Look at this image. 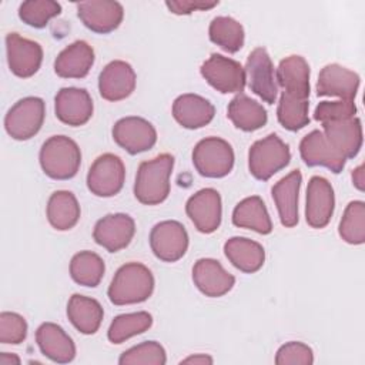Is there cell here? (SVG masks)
<instances>
[{
	"label": "cell",
	"instance_id": "6da1fadb",
	"mask_svg": "<svg viewBox=\"0 0 365 365\" xmlns=\"http://www.w3.org/2000/svg\"><path fill=\"white\" fill-rule=\"evenodd\" d=\"M154 291L151 271L140 262L121 265L108 287V299L114 305H130L144 302Z\"/></svg>",
	"mask_w": 365,
	"mask_h": 365
},
{
	"label": "cell",
	"instance_id": "7a4b0ae2",
	"mask_svg": "<svg viewBox=\"0 0 365 365\" xmlns=\"http://www.w3.org/2000/svg\"><path fill=\"white\" fill-rule=\"evenodd\" d=\"M174 167V157L160 154L153 160L143 161L138 167L134 195L145 205H157L170 194V177Z\"/></svg>",
	"mask_w": 365,
	"mask_h": 365
},
{
	"label": "cell",
	"instance_id": "3957f363",
	"mask_svg": "<svg viewBox=\"0 0 365 365\" xmlns=\"http://www.w3.org/2000/svg\"><path fill=\"white\" fill-rule=\"evenodd\" d=\"M38 160L47 177L53 180H70L80 168L81 151L70 137L53 135L43 143Z\"/></svg>",
	"mask_w": 365,
	"mask_h": 365
},
{
	"label": "cell",
	"instance_id": "277c9868",
	"mask_svg": "<svg viewBox=\"0 0 365 365\" xmlns=\"http://www.w3.org/2000/svg\"><path fill=\"white\" fill-rule=\"evenodd\" d=\"M291 151L277 134L255 141L248 153V168L254 178L269 180L275 173L289 164Z\"/></svg>",
	"mask_w": 365,
	"mask_h": 365
},
{
	"label": "cell",
	"instance_id": "5b68a950",
	"mask_svg": "<svg viewBox=\"0 0 365 365\" xmlns=\"http://www.w3.org/2000/svg\"><path fill=\"white\" fill-rule=\"evenodd\" d=\"M195 170L207 178H221L234 167L232 147L220 137H207L197 143L192 150Z\"/></svg>",
	"mask_w": 365,
	"mask_h": 365
},
{
	"label": "cell",
	"instance_id": "8992f818",
	"mask_svg": "<svg viewBox=\"0 0 365 365\" xmlns=\"http://www.w3.org/2000/svg\"><path fill=\"white\" fill-rule=\"evenodd\" d=\"M46 106L40 97H24L19 100L4 117L7 134L19 141L34 137L44 121Z\"/></svg>",
	"mask_w": 365,
	"mask_h": 365
},
{
	"label": "cell",
	"instance_id": "52a82bcc",
	"mask_svg": "<svg viewBox=\"0 0 365 365\" xmlns=\"http://www.w3.org/2000/svg\"><path fill=\"white\" fill-rule=\"evenodd\" d=\"M125 167L123 160L111 153H106L94 160L87 173V187L97 197H113L124 185Z\"/></svg>",
	"mask_w": 365,
	"mask_h": 365
},
{
	"label": "cell",
	"instance_id": "ba28073f",
	"mask_svg": "<svg viewBox=\"0 0 365 365\" xmlns=\"http://www.w3.org/2000/svg\"><path fill=\"white\" fill-rule=\"evenodd\" d=\"M207 83L222 94L241 93L245 87V70L242 66L221 54H211L200 68Z\"/></svg>",
	"mask_w": 365,
	"mask_h": 365
},
{
	"label": "cell",
	"instance_id": "9c48e42d",
	"mask_svg": "<svg viewBox=\"0 0 365 365\" xmlns=\"http://www.w3.org/2000/svg\"><path fill=\"white\" fill-rule=\"evenodd\" d=\"M245 80L252 93L268 104H274L278 94V84L269 54L264 47L254 48L245 64Z\"/></svg>",
	"mask_w": 365,
	"mask_h": 365
},
{
	"label": "cell",
	"instance_id": "30bf717a",
	"mask_svg": "<svg viewBox=\"0 0 365 365\" xmlns=\"http://www.w3.org/2000/svg\"><path fill=\"white\" fill-rule=\"evenodd\" d=\"M150 247L158 259L175 262L187 252L188 234L178 221H161L150 232Z\"/></svg>",
	"mask_w": 365,
	"mask_h": 365
},
{
	"label": "cell",
	"instance_id": "8fae6325",
	"mask_svg": "<svg viewBox=\"0 0 365 365\" xmlns=\"http://www.w3.org/2000/svg\"><path fill=\"white\" fill-rule=\"evenodd\" d=\"M7 64L10 71L20 77L29 78L34 76L43 61V48L37 41L21 37L17 33L6 36Z\"/></svg>",
	"mask_w": 365,
	"mask_h": 365
},
{
	"label": "cell",
	"instance_id": "7c38bea8",
	"mask_svg": "<svg viewBox=\"0 0 365 365\" xmlns=\"http://www.w3.org/2000/svg\"><path fill=\"white\" fill-rule=\"evenodd\" d=\"M114 141L130 154H138L154 147L157 131L145 118L130 115L120 118L113 127Z\"/></svg>",
	"mask_w": 365,
	"mask_h": 365
},
{
	"label": "cell",
	"instance_id": "4fadbf2b",
	"mask_svg": "<svg viewBox=\"0 0 365 365\" xmlns=\"http://www.w3.org/2000/svg\"><path fill=\"white\" fill-rule=\"evenodd\" d=\"M185 212L200 232H214L218 230L222 215L221 197L218 191L214 188H202L197 191L188 198Z\"/></svg>",
	"mask_w": 365,
	"mask_h": 365
},
{
	"label": "cell",
	"instance_id": "5bb4252c",
	"mask_svg": "<svg viewBox=\"0 0 365 365\" xmlns=\"http://www.w3.org/2000/svg\"><path fill=\"white\" fill-rule=\"evenodd\" d=\"M299 154L308 167H327L335 174L344 170L346 161L319 130H312L301 140Z\"/></svg>",
	"mask_w": 365,
	"mask_h": 365
},
{
	"label": "cell",
	"instance_id": "9a60e30c",
	"mask_svg": "<svg viewBox=\"0 0 365 365\" xmlns=\"http://www.w3.org/2000/svg\"><path fill=\"white\" fill-rule=\"evenodd\" d=\"M77 16L88 30L107 34L121 24L124 9L118 1L110 0L80 1L77 3Z\"/></svg>",
	"mask_w": 365,
	"mask_h": 365
},
{
	"label": "cell",
	"instance_id": "2e32d148",
	"mask_svg": "<svg viewBox=\"0 0 365 365\" xmlns=\"http://www.w3.org/2000/svg\"><path fill=\"white\" fill-rule=\"evenodd\" d=\"M335 207L334 188L331 182L319 175L311 177L307 187L305 220L312 228H324L331 221Z\"/></svg>",
	"mask_w": 365,
	"mask_h": 365
},
{
	"label": "cell",
	"instance_id": "e0dca14e",
	"mask_svg": "<svg viewBox=\"0 0 365 365\" xmlns=\"http://www.w3.org/2000/svg\"><path fill=\"white\" fill-rule=\"evenodd\" d=\"M135 232V222L128 214L117 212L100 218L94 227V241L108 252L125 248Z\"/></svg>",
	"mask_w": 365,
	"mask_h": 365
},
{
	"label": "cell",
	"instance_id": "ac0fdd59",
	"mask_svg": "<svg viewBox=\"0 0 365 365\" xmlns=\"http://www.w3.org/2000/svg\"><path fill=\"white\" fill-rule=\"evenodd\" d=\"M93 110V100L84 88L64 87L54 98L56 117L67 125L78 127L86 124L91 118Z\"/></svg>",
	"mask_w": 365,
	"mask_h": 365
},
{
	"label": "cell",
	"instance_id": "d6986e66",
	"mask_svg": "<svg viewBox=\"0 0 365 365\" xmlns=\"http://www.w3.org/2000/svg\"><path fill=\"white\" fill-rule=\"evenodd\" d=\"M135 80V73L128 63L114 60L98 76L100 96L108 101L124 100L134 91Z\"/></svg>",
	"mask_w": 365,
	"mask_h": 365
},
{
	"label": "cell",
	"instance_id": "ffe728a7",
	"mask_svg": "<svg viewBox=\"0 0 365 365\" xmlns=\"http://www.w3.org/2000/svg\"><path fill=\"white\" fill-rule=\"evenodd\" d=\"M361 78L359 76L342 67L339 64H328L325 66L318 76L317 81V94L318 96H334L341 100L354 101Z\"/></svg>",
	"mask_w": 365,
	"mask_h": 365
},
{
	"label": "cell",
	"instance_id": "44dd1931",
	"mask_svg": "<svg viewBox=\"0 0 365 365\" xmlns=\"http://www.w3.org/2000/svg\"><path fill=\"white\" fill-rule=\"evenodd\" d=\"M192 281L195 287L207 297L217 298L225 295L235 284L232 274L212 258H201L192 267Z\"/></svg>",
	"mask_w": 365,
	"mask_h": 365
},
{
	"label": "cell",
	"instance_id": "7402d4cb",
	"mask_svg": "<svg viewBox=\"0 0 365 365\" xmlns=\"http://www.w3.org/2000/svg\"><path fill=\"white\" fill-rule=\"evenodd\" d=\"M36 342L44 356L57 364L71 362L76 345L70 335L54 322H44L36 331Z\"/></svg>",
	"mask_w": 365,
	"mask_h": 365
},
{
	"label": "cell",
	"instance_id": "603a6c76",
	"mask_svg": "<svg viewBox=\"0 0 365 365\" xmlns=\"http://www.w3.org/2000/svg\"><path fill=\"white\" fill-rule=\"evenodd\" d=\"M214 114V106L198 94H181L173 103V117L188 130H197L210 124Z\"/></svg>",
	"mask_w": 365,
	"mask_h": 365
},
{
	"label": "cell",
	"instance_id": "cb8c5ba5",
	"mask_svg": "<svg viewBox=\"0 0 365 365\" xmlns=\"http://www.w3.org/2000/svg\"><path fill=\"white\" fill-rule=\"evenodd\" d=\"M301 181L302 175L299 170H294L282 177L271 190L279 221L287 228H292L298 224V194Z\"/></svg>",
	"mask_w": 365,
	"mask_h": 365
},
{
	"label": "cell",
	"instance_id": "d4e9b609",
	"mask_svg": "<svg viewBox=\"0 0 365 365\" xmlns=\"http://www.w3.org/2000/svg\"><path fill=\"white\" fill-rule=\"evenodd\" d=\"M94 64V50L83 40L68 44L54 61V71L63 78H83Z\"/></svg>",
	"mask_w": 365,
	"mask_h": 365
},
{
	"label": "cell",
	"instance_id": "484cf974",
	"mask_svg": "<svg viewBox=\"0 0 365 365\" xmlns=\"http://www.w3.org/2000/svg\"><path fill=\"white\" fill-rule=\"evenodd\" d=\"M328 141L345 157L354 158L362 145V125L358 117L322 124Z\"/></svg>",
	"mask_w": 365,
	"mask_h": 365
},
{
	"label": "cell",
	"instance_id": "4316f807",
	"mask_svg": "<svg viewBox=\"0 0 365 365\" xmlns=\"http://www.w3.org/2000/svg\"><path fill=\"white\" fill-rule=\"evenodd\" d=\"M277 83L284 93L301 98L309 97V66L301 56H288L277 68Z\"/></svg>",
	"mask_w": 365,
	"mask_h": 365
},
{
	"label": "cell",
	"instance_id": "83f0119b",
	"mask_svg": "<svg viewBox=\"0 0 365 365\" xmlns=\"http://www.w3.org/2000/svg\"><path fill=\"white\" fill-rule=\"evenodd\" d=\"M228 261L242 272H257L265 261V251L261 244L245 237H232L224 244Z\"/></svg>",
	"mask_w": 365,
	"mask_h": 365
},
{
	"label": "cell",
	"instance_id": "f1b7e54d",
	"mask_svg": "<svg viewBox=\"0 0 365 365\" xmlns=\"http://www.w3.org/2000/svg\"><path fill=\"white\" fill-rule=\"evenodd\" d=\"M67 317L77 331L84 335H91L98 331L104 311L94 298L74 294L67 304Z\"/></svg>",
	"mask_w": 365,
	"mask_h": 365
},
{
	"label": "cell",
	"instance_id": "f546056e",
	"mask_svg": "<svg viewBox=\"0 0 365 365\" xmlns=\"http://www.w3.org/2000/svg\"><path fill=\"white\" fill-rule=\"evenodd\" d=\"M232 224L248 228L258 234H269L272 222L264 201L258 195H251L240 201L232 211Z\"/></svg>",
	"mask_w": 365,
	"mask_h": 365
},
{
	"label": "cell",
	"instance_id": "4dcf8cb0",
	"mask_svg": "<svg viewBox=\"0 0 365 365\" xmlns=\"http://www.w3.org/2000/svg\"><path fill=\"white\" fill-rule=\"evenodd\" d=\"M227 114L232 124L242 131H255L264 127L268 120L265 108L242 93L230 101Z\"/></svg>",
	"mask_w": 365,
	"mask_h": 365
},
{
	"label": "cell",
	"instance_id": "1f68e13d",
	"mask_svg": "<svg viewBox=\"0 0 365 365\" xmlns=\"http://www.w3.org/2000/svg\"><path fill=\"white\" fill-rule=\"evenodd\" d=\"M80 218V205L76 195L60 190L50 195L47 202V220L58 231L71 230Z\"/></svg>",
	"mask_w": 365,
	"mask_h": 365
},
{
	"label": "cell",
	"instance_id": "d6a6232c",
	"mask_svg": "<svg viewBox=\"0 0 365 365\" xmlns=\"http://www.w3.org/2000/svg\"><path fill=\"white\" fill-rule=\"evenodd\" d=\"M210 40L228 53H237L244 46V27L232 17H214L208 27Z\"/></svg>",
	"mask_w": 365,
	"mask_h": 365
},
{
	"label": "cell",
	"instance_id": "836d02e7",
	"mask_svg": "<svg viewBox=\"0 0 365 365\" xmlns=\"http://www.w3.org/2000/svg\"><path fill=\"white\" fill-rule=\"evenodd\" d=\"M106 265L103 258L93 251L77 252L70 262V275L83 287H97L103 279Z\"/></svg>",
	"mask_w": 365,
	"mask_h": 365
},
{
	"label": "cell",
	"instance_id": "e575fe53",
	"mask_svg": "<svg viewBox=\"0 0 365 365\" xmlns=\"http://www.w3.org/2000/svg\"><path fill=\"white\" fill-rule=\"evenodd\" d=\"M151 325H153V317L145 311L121 314L111 321L107 336L110 342L121 344L131 336L145 332Z\"/></svg>",
	"mask_w": 365,
	"mask_h": 365
},
{
	"label": "cell",
	"instance_id": "d590c367",
	"mask_svg": "<svg viewBox=\"0 0 365 365\" xmlns=\"http://www.w3.org/2000/svg\"><path fill=\"white\" fill-rule=\"evenodd\" d=\"M308 108V98H301L282 91L277 108L278 121L285 130L298 131L309 124Z\"/></svg>",
	"mask_w": 365,
	"mask_h": 365
},
{
	"label": "cell",
	"instance_id": "8d00e7d4",
	"mask_svg": "<svg viewBox=\"0 0 365 365\" xmlns=\"http://www.w3.org/2000/svg\"><path fill=\"white\" fill-rule=\"evenodd\" d=\"M338 232L341 238L352 245L365 242V204L364 201H351L339 221Z\"/></svg>",
	"mask_w": 365,
	"mask_h": 365
},
{
	"label": "cell",
	"instance_id": "74e56055",
	"mask_svg": "<svg viewBox=\"0 0 365 365\" xmlns=\"http://www.w3.org/2000/svg\"><path fill=\"white\" fill-rule=\"evenodd\" d=\"M61 13V6L53 0H29L20 4L19 17L27 26L43 29L47 23Z\"/></svg>",
	"mask_w": 365,
	"mask_h": 365
},
{
	"label": "cell",
	"instance_id": "f35d334b",
	"mask_svg": "<svg viewBox=\"0 0 365 365\" xmlns=\"http://www.w3.org/2000/svg\"><path fill=\"white\" fill-rule=\"evenodd\" d=\"M167 362L165 349L155 341H145L124 351L120 358V365L144 364V365H164Z\"/></svg>",
	"mask_w": 365,
	"mask_h": 365
},
{
	"label": "cell",
	"instance_id": "ab89813d",
	"mask_svg": "<svg viewBox=\"0 0 365 365\" xmlns=\"http://www.w3.org/2000/svg\"><path fill=\"white\" fill-rule=\"evenodd\" d=\"M356 106L354 101L339 100V101H322L317 106L314 111V118L321 124L341 121L355 117Z\"/></svg>",
	"mask_w": 365,
	"mask_h": 365
},
{
	"label": "cell",
	"instance_id": "60d3db41",
	"mask_svg": "<svg viewBox=\"0 0 365 365\" xmlns=\"http://www.w3.org/2000/svg\"><path fill=\"white\" fill-rule=\"evenodd\" d=\"M27 336V322L16 312L0 314V342L1 344H20Z\"/></svg>",
	"mask_w": 365,
	"mask_h": 365
},
{
	"label": "cell",
	"instance_id": "b9f144b4",
	"mask_svg": "<svg viewBox=\"0 0 365 365\" xmlns=\"http://www.w3.org/2000/svg\"><path fill=\"white\" fill-rule=\"evenodd\" d=\"M314 362V352L312 349L298 341H291L279 346L275 355L277 365H289V364H302L311 365Z\"/></svg>",
	"mask_w": 365,
	"mask_h": 365
},
{
	"label": "cell",
	"instance_id": "7bdbcfd3",
	"mask_svg": "<svg viewBox=\"0 0 365 365\" xmlns=\"http://www.w3.org/2000/svg\"><path fill=\"white\" fill-rule=\"evenodd\" d=\"M218 4V1H205V0H168L165 6L174 14H190L197 10H208Z\"/></svg>",
	"mask_w": 365,
	"mask_h": 365
},
{
	"label": "cell",
	"instance_id": "ee69618b",
	"mask_svg": "<svg viewBox=\"0 0 365 365\" xmlns=\"http://www.w3.org/2000/svg\"><path fill=\"white\" fill-rule=\"evenodd\" d=\"M364 171H365L364 164L358 165V167L352 171V182H354V185H355L359 191H364V182H365Z\"/></svg>",
	"mask_w": 365,
	"mask_h": 365
},
{
	"label": "cell",
	"instance_id": "f6af8a7d",
	"mask_svg": "<svg viewBox=\"0 0 365 365\" xmlns=\"http://www.w3.org/2000/svg\"><path fill=\"white\" fill-rule=\"evenodd\" d=\"M181 364H200V365L212 364V358L205 355V354H197V355H192V356H188V358L182 359Z\"/></svg>",
	"mask_w": 365,
	"mask_h": 365
},
{
	"label": "cell",
	"instance_id": "bcb514c9",
	"mask_svg": "<svg viewBox=\"0 0 365 365\" xmlns=\"http://www.w3.org/2000/svg\"><path fill=\"white\" fill-rule=\"evenodd\" d=\"M13 364H20V358L16 354L1 352V355H0V365H13Z\"/></svg>",
	"mask_w": 365,
	"mask_h": 365
}]
</instances>
